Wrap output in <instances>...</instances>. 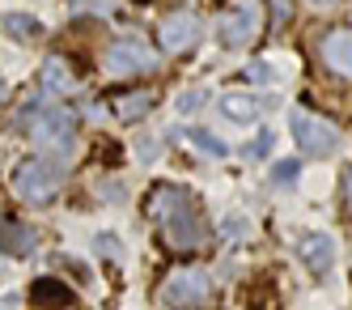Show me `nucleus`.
Wrapping results in <instances>:
<instances>
[{"label": "nucleus", "mask_w": 352, "mask_h": 310, "mask_svg": "<svg viewBox=\"0 0 352 310\" xmlns=\"http://www.w3.org/2000/svg\"><path fill=\"white\" fill-rule=\"evenodd\" d=\"M148 217L166 229V242L174 251H195L199 242H204V234H208L204 217H199V209H195V196L183 192V187H174V183H157L153 192H148Z\"/></svg>", "instance_id": "obj_1"}, {"label": "nucleus", "mask_w": 352, "mask_h": 310, "mask_svg": "<svg viewBox=\"0 0 352 310\" xmlns=\"http://www.w3.org/2000/svg\"><path fill=\"white\" fill-rule=\"evenodd\" d=\"M0 251L5 255H30L34 251V229L21 221H0Z\"/></svg>", "instance_id": "obj_12"}, {"label": "nucleus", "mask_w": 352, "mask_h": 310, "mask_svg": "<svg viewBox=\"0 0 352 310\" xmlns=\"http://www.w3.org/2000/svg\"><path fill=\"white\" fill-rule=\"evenodd\" d=\"M289 123H293L297 145L306 149V153H314V158H327V153H336V149H340V127H336L331 119L310 115V111H293Z\"/></svg>", "instance_id": "obj_6"}, {"label": "nucleus", "mask_w": 352, "mask_h": 310, "mask_svg": "<svg viewBox=\"0 0 352 310\" xmlns=\"http://www.w3.org/2000/svg\"><path fill=\"white\" fill-rule=\"evenodd\" d=\"M272 13H276V21H285V17H293V9H289V0H272Z\"/></svg>", "instance_id": "obj_23"}, {"label": "nucleus", "mask_w": 352, "mask_h": 310, "mask_svg": "<svg viewBox=\"0 0 352 310\" xmlns=\"http://www.w3.org/2000/svg\"><path fill=\"white\" fill-rule=\"evenodd\" d=\"M221 111L230 115V119H238V123H250V119L263 115V98L242 94V90H230V94H221Z\"/></svg>", "instance_id": "obj_11"}, {"label": "nucleus", "mask_w": 352, "mask_h": 310, "mask_svg": "<svg viewBox=\"0 0 352 310\" xmlns=\"http://www.w3.org/2000/svg\"><path fill=\"white\" fill-rule=\"evenodd\" d=\"M204 98H208L204 90H183L179 98H174V111H179V115H195L199 107H204Z\"/></svg>", "instance_id": "obj_20"}, {"label": "nucleus", "mask_w": 352, "mask_h": 310, "mask_svg": "<svg viewBox=\"0 0 352 310\" xmlns=\"http://www.w3.org/2000/svg\"><path fill=\"white\" fill-rule=\"evenodd\" d=\"M344 196H348V204H352V166H348V178H344Z\"/></svg>", "instance_id": "obj_24"}, {"label": "nucleus", "mask_w": 352, "mask_h": 310, "mask_svg": "<svg viewBox=\"0 0 352 310\" xmlns=\"http://www.w3.org/2000/svg\"><path fill=\"white\" fill-rule=\"evenodd\" d=\"M212 276L204 268H174L166 280H162V289L157 298L170 306V310H208L212 306Z\"/></svg>", "instance_id": "obj_2"}, {"label": "nucleus", "mask_w": 352, "mask_h": 310, "mask_svg": "<svg viewBox=\"0 0 352 310\" xmlns=\"http://www.w3.org/2000/svg\"><path fill=\"white\" fill-rule=\"evenodd\" d=\"M318 56H322V64L331 68L336 76H348V81H352V30H348V25H340V30H331L322 39Z\"/></svg>", "instance_id": "obj_9"}, {"label": "nucleus", "mask_w": 352, "mask_h": 310, "mask_svg": "<svg viewBox=\"0 0 352 310\" xmlns=\"http://www.w3.org/2000/svg\"><path fill=\"white\" fill-rule=\"evenodd\" d=\"M148 107H153V94H144V90H132V94L115 98V115L119 119H140V115H148Z\"/></svg>", "instance_id": "obj_15"}, {"label": "nucleus", "mask_w": 352, "mask_h": 310, "mask_svg": "<svg viewBox=\"0 0 352 310\" xmlns=\"http://www.w3.org/2000/svg\"><path fill=\"white\" fill-rule=\"evenodd\" d=\"M157 39H162L166 51H174V56H179V51H191V47L199 43V21H195L191 13H174V17L162 21Z\"/></svg>", "instance_id": "obj_8"}, {"label": "nucleus", "mask_w": 352, "mask_h": 310, "mask_svg": "<svg viewBox=\"0 0 352 310\" xmlns=\"http://www.w3.org/2000/svg\"><path fill=\"white\" fill-rule=\"evenodd\" d=\"M217 234H221V238H230V242H250L255 225H250L246 213H225V217L217 221Z\"/></svg>", "instance_id": "obj_16"}, {"label": "nucleus", "mask_w": 352, "mask_h": 310, "mask_svg": "<svg viewBox=\"0 0 352 310\" xmlns=\"http://www.w3.org/2000/svg\"><path fill=\"white\" fill-rule=\"evenodd\" d=\"M60 187H64V166L60 162H47V158L21 162L17 174H13V192L21 200H30V204H47Z\"/></svg>", "instance_id": "obj_3"}, {"label": "nucleus", "mask_w": 352, "mask_h": 310, "mask_svg": "<svg viewBox=\"0 0 352 310\" xmlns=\"http://www.w3.org/2000/svg\"><path fill=\"white\" fill-rule=\"evenodd\" d=\"M297 174H301V166H297L293 158H285V162H272V183H276V187H289Z\"/></svg>", "instance_id": "obj_21"}, {"label": "nucleus", "mask_w": 352, "mask_h": 310, "mask_svg": "<svg viewBox=\"0 0 352 310\" xmlns=\"http://www.w3.org/2000/svg\"><path fill=\"white\" fill-rule=\"evenodd\" d=\"M0 98H5V81H0Z\"/></svg>", "instance_id": "obj_25"}, {"label": "nucleus", "mask_w": 352, "mask_h": 310, "mask_svg": "<svg viewBox=\"0 0 352 310\" xmlns=\"http://www.w3.org/2000/svg\"><path fill=\"white\" fill-rule=\"evenodd\" d=\"M187 141H191L199 153H208V158H225V153H230V149H225V141H217V136H208V132H199V127H191Z\"/></svg>", "instance_id": "obj_19"}, {"label": "nucleus", "mask_w": 352, "mask_h": 310, "mask_svg": "<svg viewBox=\"0 0 352 310\" xmlns=\"http://www.w3.org/2000/svg\"><path fill=\"white\" fill-rule=\"evenodd\" d=\"M30 141L43 149V153H60V158H68L72 153V141H77V115L64 111V107H52L43 111L30 127Z\"/></svg>", "instance_id": "obj_5"}, {"label": "nucleus", "mask_w": 352, "mask_h": 310, "mask_svg": "<svg viewBox=\"0 0 352 310\" xmlns=\"http://www.w3.org/2000/svg\"><path fill=\"white\" fill-rule=\"evenodd\" d=\"M246 76H250V81H267V85H276V81H285V76H289V64H285V60H259V64L246 68Z\"/></svg>", "instance_id": "obj_18"}, {"label": "nucleus", "mask_w": 352, "mask_h": 310, "mask_svg": "<svg viewBox=\"0 0 352 310\" xmlns=\"http://www.w3.org/2000/svg\"><path fill=\"white\" fill-rule=\"evenodd\" d=\"M102 68H107V76H136V72L157 68V56H153V51H148L144 43L123 39V43H111V47H107Z\"/></svg>", "instance_id": "obj_7"}, {"label": "nucleus", "mask_w": 352, "mask_h": 310, "mask_svg": "<svg viewBox=\"0 0 352 310\" xmlns=\"http://www.w3.org/2000/svg\"><path fill=\"white\" fill-rule=\"evenodd\" d=\"M272 141H276V132H267V127H263V132H259L255 141L246 145V158H263V153L272 149Z\"/></svg>", "instance_id": "obj_22"}, {"label": "nucleus", "mask_w": 352, "mask_h": 310, "mask_svg": "<svg viewBox=\"0 0 352 310\" xmlns=\"http://www.w3.org/2000/svg\"><path fill=\"white\" fill-rule=\"evenodd\" d=\"M0 25H5V34L17 39V43H30L38 34V21L30 13H5V17H0Z\"/></svg>", "instance_id": "obj_17"}, {"label": "nucleus", "mask_w": 352, "mask_h": 310, "mask_svg": "<svg viewBox=\"0 0 352 310\" xmlns=\"http://www.w3.org/2000/svg\"><path fill=\"white\" fill-rule=\"evenodd\" d=\"M34 302H38V306H47V310H60V306H68V302H72V289H68V285H60V280H52V276H43L38 285H34Z\"/></svg>", "instance_id": "obj_14"}, {"label": "nucleus", "mask_w": 352, "mask_h": 310, "mask_svg": "<svg viewBox=\"0 0 352 310\" xmlns=\"http://www.w3.org/2000/svg\"><path fill=\"white\" fill-rule=\"evenodd\" d=\"M136 5H148V0H136Z\"/></svg>", "instance_id": "obj_26"}, {"label": "nucleus", "mask_w": 352, "mask_h": 310, "mask_svg": "<svg viewBox=\"0 0 352 310\" xmlns=\"http://www.w3.org/2000/svg\"><path fill=\"white\" fill-rule=\"evenodd\" d=\"M217 30H221L225 47H250L263 30V5L259 0H234V5L221 13Z\"/></svg>", "instance_id": "obj_4"}, {"label": "nucleus", "mask_w": 352, "mask_h": 310, "mask_svg": "<svg viewBox=\"0 0 352 310\" xmlns=\"http://www.w3.org/2000/svg\"><path fill=\"white\" fill-rule=\"evenodd\" d=\"M38 81H43V90H47V94H72V90H77V76H72L68 60H60V56H52V60L43 64Z\"/></svg>", "instance_id": "obj_13"}, {"label": "nucleus", "mask_w": 352, "mask_h": 310, "mask_svg": "<svg viewBox=\"0 0 352 310\" xmlns=\"http://www.w3.org/2000/svg\"><path fill=\"white\" fill-rule=\"evenodd\" d=\"M297 255L306 260V268L327 272V268L336 264V242H331V234H318V229H314V234H306V238L297 242Z\"/></svg>", "instance_id": "obj_10"}]
</instances>
